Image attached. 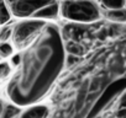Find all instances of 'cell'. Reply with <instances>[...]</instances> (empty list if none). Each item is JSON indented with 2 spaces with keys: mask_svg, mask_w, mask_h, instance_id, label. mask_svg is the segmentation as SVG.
<instances>
[{
  "mask_svg": "<svg viewBox=\"0 0 126 118\" xmlns=\"http://www.w3.org/2000/svg\"><path fill=\"white\" fill-rule=\"evenodd\" d=\"M64 57L58 26L46 22L36 39L24 49L17 70L6 86L10 101L26 107L43 100L64 67Z\"/></svg>",
  "mask_w": 126,
  "mask_h": 118,
  "instance_id": "obj_1",
  "label": "cell"
},
{
  "mask_svg": "<svg viewBox=\"0 0 126 118\" xmlns=\"http://www.w3.org/2000/svg\"><path fill=\"white\" fill-rule=\"evenodd\" d=\"M125 89H126V79L124 73L115 76L104 90L98 96L96 101L90 108V112L87 113L88 117H98L104 116L108 109L114 106H125Z\"/></svg>",
  "mask_w": 126,
  "mask_h": 118,
  "instance_id": "obj_2",
  "label": "cell"
},
{
  "mask_svg": "<svg viewBox=\"0 0 126 118\" xmlns=\"http://www.w3.org/2000/svg\"><path fill=\"white\" fill-rule=\"evenodd\" d=\"M61 15L74 22H94L100 19V9L93 0H63L59 5Z\"/></svg>",
  "mask_w": 126,
  "mask_h": 118,
  "instance_id": "obj_3",
  "label": "cell"
},
{
  "mask_svg": "<svg viewBox=\"0 0 126 118\" xmlns=\"http://www.w3.org/2000/svg\"><path fill=\"white\" fill-rule=\"evenodd\" d=\"M47 21L42 19H35V20H25L21 22H17L14 28L11 30V41L13 47H15L19 50H24L27 48L38 36L43 26Z\"/></svg>",
  "mask_w": 126,
  "mask_h": 118,
  "instance_id": "obj_4",
  "label": "cell"
},
{
  "mask_svg": "<svg viewBox=\"0 0 126 118\" xmlns=\"http://www.w3.org/2000/svg\"><path fill=\"white\" fill-rule=\"evenodd\" d=\"M54 0H5L10 14L19 19H33L35 14Z\"/></svg>",
  "mask_w": 126,
  "mask_h": 118,
  "instance_id": "obj_5",
  "label": "cell"
},
{
  "mask_svg": "<svg viewBox=\"0 0 126 118\" xmlns=\"http://www.w3.org/2000/svg\"><path fill=\"white\" fill-rule=\"evenodd\" d=\"M27 108L25 111H21L20 112V117L22 118H45L49 114V109L47 106L45 105H30V106H26Z\"/></svg>",
  "mask_w": 126,
  "mask_h": 118,
  "instance_id": "obj_6",
  "label": "cell"
},
{
  "mask_svg": "<svg viewBox=\"0 0 126 118\" xmlns=\"http://www.w3.org/2000/svg\"><path fill=\"white\" fill-rule=\"evenodd\" d=\"M59 14V4L56 1H52L49 4H47L46 6H43L42 9H40L33 19H42V20H52V19H56Z\"/></svg>",
  "mask_w": 126,
  "mask_h": 118,
  "instance_id": "obj_7",
  "label": "cell"
},
{
  "mask_svg": "<svg viewBox=\"0 0 126 118\" xmlns=\"http://www.w3.org/2000/svg\"><path fill=\"white\" fill-rule=\"evenodd\" d=\"M106 17H108L110 21L124 24L125 20H126L125 8H124V9H116V10H109V11L106 12Z\"/></svg>",
  "mask_w": 126,
  "mask_h": 118,
  "instance_id": "obj_8",
  "label": "cell"
},
{
  "mask_svg": "<svg viewBox=\"0 0 126 118\" xmlns=\"http://www.w3.org/2000/svg\"><path fill=\"white\" fill-rule=\"evenodd\" d=\"M21 112V108L19 106H16L15 103H10V105H4L3 108V114L1 118H10V117H17Z\"/></svg>",
  "mask_w": 126,
  "mask_h": 118,
  "instance_id": "obj_9",
  "label": "cell"
},
{
  "mask_svg": "<svg viewBox=\"0 0 126 118\" xmlns=\"http://www.w3.org/2000/svg\"><path fill=\"white\" fill-rule=\"evenodd\" d=\"M11 19V14L8 9L5 0H0V26L8 24Z\"/></svg>",
  "mask_w": 126,
  "mask_h": 118,
  "instance_id": "obj_10",
  "label": "cell"
},
{
  "mask_svg": "<svg viewBox=\"0 0 126 118\" xmlns=\"http://www.w3.org/2000/svg\"><path fill=\"white\" fill-rule=\"evenodd\" d=\"M100 3L108 10H116L125 8V0H100Z\"/></svg>",
  "mask_w": 126,
  "mask_h": 118,
  "instance_id": "obj_11",
  "label": "cell"
},
{
  "mask_svg": "<svg viewBox=\"0 0 126 118\" xmlns=\"http://www.w3.org/2000/svg\"><path fill=\"white\" fill-rule=\"evenodd\" d=\"M14 52V47L8 43V42H0V57L1 58H8L11 57Z\"/></svg>",
  "mask_w": 126,
  "mask_h": 118,
  "instance_id": "obj_12",
  "label": "cell"
},
{
  "mask_svg": "<svg viewBox=\"0 0 126 118\" xmlns=\"http://www.w3.org/2000/svg\"><path fill=\"white\" fill-rule=\"evenodd\" d=\"M64 50H68V53L71 54H76V55H82L84 53V49L82 46L74 43V42H69L66 47H64Z\"/></svg>",
  "mask_w": 126,
  "mask_h": 118,
  "instance_id": "obj_13",
  "label": "cell"
},
{
  "mask_svg": "<svg viewBox=\"0 0 126 118\" xmlns=\"http://www.w3.org/2000/svg\"><path fill=\"white\" fill-rule=\"evenodd\" d=\"M10 73H11V68H10V65L6 62L0 63V79L8 78L10 75Z\"/></svg>",
  "mask_w": 126,
  "mask_h": 118,
  "instance_id": "obj_14",
  "label": "cell"
},
{
  "mask_svg": "<svg viewBox=\"0 0 126 118\" xmlns=\"http://www.w3.org/2000/svg\"><path fill=\"white\" fill-rule=\"evenodd\" d=\"M11 30L13 28L6 27V26H4L1 30H0V42H8V39H10V37H11Z\"/></svg>",
  "mask_w": 126,
  "mask_h": 118,
  "instance_id": "obj_15",
  "label": "cell"
},
{
  "mask_svg": "<svg viewBox=\"0 0 126 118\" xmlns=\"http://www.w3.org/2000/svg\"><path fill=\"white\" fill-rule=\"evenodd\" d=\"M78 55H76V54H68L67 57H64V64H67V67H72L73 64H76L77 62H78Z\"/></svg>",
  "mask_w": 126,
  "mask_h": 118,
  "instance_id": "obj_16",
  "label": "cell"
},
{
  "mask_svg": "<svg viewBox=\"0 0 126 118\" xmlns=\"http://www.w3.org/2000/svg\"><path fill=\"white\" fill-rule=\"evenodd\" d=\"M20 59H21V54H15V55H13L11 62H13V64H14L15 67H17V65L20 64Z\"/></svg>",
  "mask_w": 126,
  "mask_h": 118,
  "instance_id": "obj_17",
  "label": "cell"
},
{
  "mask_svg": "<svg viewBox=\"0 0 126 118\" xmlns=\"http://www.w3.org/2000/svg\"><path fill=\"white\" fill-rule=\"evenodd\" d=\"M4 102H3V100L0 98V118H1V114H3V108H4Z\"/></svg>",
  "mask_w": 126,
  "mask_h": 118,
  "instance_id": "obj_18",
  "label": "cell"
}]
</instances>
